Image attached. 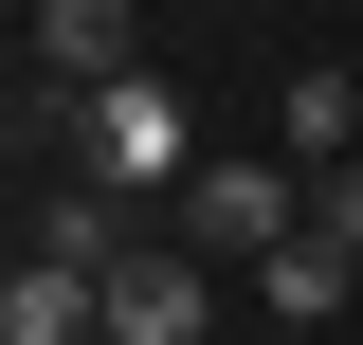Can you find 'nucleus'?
Returning a JSON list of instances; mask_svg holds the SVG:
<instances>
[{
	"label": "nucleus",
	"instance_id": "39448f33",
	"mask_svg": "<svg viewBox=\"0 0 363 345\" xmlns=\"http://www.w3.org/2000/svg\"><path fill=\"white\" fill-rule=\"evenodd\" d=\"M0 345H109V273L18 255V291H0Z\"/></svg>",
	"mask_w": 363,
	"mask_h": 345
},
{
	"label": "nucleus",
	"instance_id": "7ed1b4c3",
	"mask_svg": "<svg viewBox=\"0 0 363 345\" xmlns=\"http://www.w3.org/2000/svg\"><path fill=\"white\" fill-rule=\"evenodd\" d=\"M200 327H218L200 255H145V236H128V255H109V345H200Z\"/></svg>",
	"mask_w": 363,
	"mask_h": 345
},
{
	"label": "nucleus",
	"instance_id": "6e6552de",
	"mask_svg": "<svg viewBox=\"0 0 363 345\" xmlns=\"http://www.w3.org/2000/svg\"><path fill=\"white\" fill-rule=\"evenodd\" d=\"M309 236H327V255L363 273V164H327V182H309Z\"/></svg>",
	"mask_w": 363,
	"mask_h": 345
},
{
	"label": "nucleus",
	"instance_id": "0eeeda50",
	"mask_svg": "<svg viewBox=\"0 0 363 345\" xmlns=\"http://www.w3.org/2000/svg\"><path fill=\"white\" fill-rule=\"evenodd\" d=\"M345 291H363V273L327 255V236H291V255L255 273V309H272V327H327V309H345Z\"/></svg>",
	"mask_w": 363,
	"mask_h": 345
},
{
	"label": "nucleus",
	"instance_id": "423d86ee",
	"mask_svg": "<svg viewBox=\"0 0 363 345\" xmlns=\"http://www.w3.org/2000/svg\"><path fill=\"white\" fill-rule=\"evenodd\" d=\"M272 164H363V73H291V91H272Z\"/></svg>",
	"mask_w": 363,
	"mask_h": 345
},
{
	"label": "nucleus",
	"instance_id": "f03ea898",
	"mask_svg": "<svg viewBox=\"0 0 363 345\" xmlns=\"http://www.w3.org/2000/svg\"><path fill=\"white\" fill-rule=\"evenodd\" d=\"M73 146H91V182H109V200H182V182H200V146H182V91H91L73 109Z\"/></svg>",
	"mask_w": 363,
	"mask_h": 345
},
{
	"label": "nucleus",
	"instance_id": "20e7f679",
	"mask_svg": "<svg viewBox=\"0 0 363 345\" xmlns=\"http://www.w3.org/2000/svg\"><path fill=\"white\" fill-rule=\"evenodd\" d=\"M37 73H55V109L128 91V0H37Z\"/></svg>",
	"mask_w": 363,
	"mask_h": 345
},
{
	"label": "nucleus",
	"instance_id": "f257e3e1",
	"mask_svg": "<svg viewBox=\"0 0 363 345\" xmlns=\"http://www.w3.org/2000/svg\"><path fill=\"white\" fill-rule=\"evenodd\" d=\"M291 236H309V164H200V182H182V255L272 273Z\"/></svg>",
	"mask_w": 363,
	"mask_h": 345
}]
</instances>
